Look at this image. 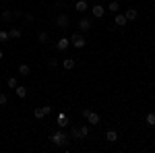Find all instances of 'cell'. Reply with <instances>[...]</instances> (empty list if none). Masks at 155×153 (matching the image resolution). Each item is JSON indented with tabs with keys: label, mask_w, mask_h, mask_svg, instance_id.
I'll list each match as a JSON object with an SVG mask.
<instances>
[{
	"label": "cell",
	"mask_w": 155,
	"mask_h": 153,
	"mask_svg": "<svg viewBox=\"0 0 155 153\" xmlns=\"http://www.w3.org/2000/svg\"><path fill=\"white\" fill-rule=\"evenodd\" d=\"M50 143H54L56 147H66V143H68V137H66V132L60 128L56 132H52L50 135Z\"/></svg>",
	"instance_id": "cell-1"
},
{
	"label": "cell",
	"mask_w": 155,
	"mask_h": 153,
	"mask_svg": "<svg viewBox=\"0 0 155 153\" xmlns=\"http://www.w3.org/2000/svg\"><path fill=\"white\" fill-rule=\"evenodd\" d=\"M71 42H72V46L79 48V50H81V48H85V44H87V39H85L81 33H72V35H71Z\"/></svg>",
	"instance_id": "cell-2"
},
{
	"label": "cell",
	"mask_w": 155,
	"mask_h": 153,
	"mask_svg": "<svg viewBox=\"0 0 155 153\" xmlns=\"http://www.w3.org/2000/svg\"><path fill=\"white\" fill-rule=\"evenodd\" d=\"M68 25H71V19H68V15L60 12L58 17H56V27H60V29H64V27H68Z\"/></svg>",
	"instance_id": "cell-3"
},
{
	"label": "cell",
	"mask_w": 155,
	"mask_h": 153,
	"mask_svg": "<svg viewBox=\"0 0 155 153\" xmlns=\"http://www.w3.org/2000/svg\"><path fill=\"white\" fill-rule=\"evenodd\" d=\"M91 12H93V17H95V19H104V15H106V6L95 4V6H91Z\"/></svg>",
	"instance_id": "cell-4"
},
{
	"label": "cell",
	"mask_w": 155,
	"mask_h": 153,
	"mask_svg": "<svg viewBox=\"0 0 155 153\" xmlns=\"http://www.w3.org/2000/svg\"><path fill=\"white\" fill-rule=\"evenodd\" d=\"M85 120H87V122H89L91 126H93V124H99V114L89 110V112H87V116H85Z\"/></svg>",
	"instance_id": "cell-5"
},
{
	"label": "cell",
	"mask_w": 155,
	"mask_h": 153,
	"mask_svg": "<svg viewBox=\"0 0 155 153\" xmlns=\"http://www.w3.org/2000/svg\"><path fill=\"white\" fill-rule=\"evenodd\" d=\"M68 46H71V39H66V37H60L58 42H56V48H58L60 52H64Z\"/></svg>",
	"instance_id": "cell-6"
},
{
	"label": "cell",
	"mask_w": 155,
	"mask_h": 153,
	"mask_svg": "<svg viewBox=\"0 0 155 153\" xmlns=\"http://www.w3.org/2000/svg\"><path fill=\"white\" fill-rule=\"evenodd\" d=\"M124 17H126V21H137V17H139V12H137V8H128V11L124 12Z\"/></svg>",
	"instance_id": "cell-7"
},
{
	"label": "cell",
	"mask_w": 155,
	"mask_h": 153,
	"mask_svg": "<svg viewBox=\"0 0 155 153\" xmlns=\"http://www.w3.org/2000/svg\"><path fill=\"white\" fill-rule=\"evenodd\" d=\"M79 29H81V31H89V29H91V19H81V21H79Z\"/></svg>",
	"instance_id": "cell-8"
},
{
	"label": "cell",
	"mask_w": 155,
	"mask_h": 153,
	"mask_svg": "<svg viewBox=\"0 0 155 153\" xmlns=\"http://www.w3.org/2000/svg\"><path fill=\"white\" fill-rule=\"evenodd\" d=\"M106 141H110V143H116V141H118V132H116L114 128H110V130L106 132Z\"/></svg>",
	"instance_id": "cell-9"
},
{
	"label": "cell",
	"mask_w": 155,
	"mask_h": 153,
	"mask_svg": "<svg viewBox=\"0 0 155 153\" xmlns=\"http://www.w3.org/2000/svg\"><path fill=\"white\" fill-rule=\"evenodd\" d=\"M87 8H89V4H87V0H79V2L74 4V11H77V12H85Z\"/></svg>",
	"instance_id": "cell-10"
},
{
	"label": "cell",
	"mask_w": 155,
	"mask_h": 153,
	"mask_svg": "<svg viewBox=\"0 0 155 153\" xmlns=\"http://www.w3.org/2000/svg\"><path fill=\"white\" fill-rule=\"evenodd\" d=\"M15 91H17V97H21V99L27 97V87H23V85H17V87H15Z\"/></svg>",
	"instance_id": "cell-11"
},
{
	"label": "cell",
	"mask_w": 155,
	"mask_h": 153,
	"mask_svg": "<svg viewBox=\"0 0 155 153\" xmlns=\"http://www.w3.org/2000/svg\"><path fill=\"white\" fill-rule=\"evenodd\" d=\"M37 42H39V44H48L50 42L48 31H39V33H37Z\"/></svg>",
	"instance_id": "cell-12"
},
{
	"label": "cell",
	"mask_w": 155,
	"mask_h": 153,
	"mask_svg": "<svg viewBox=\"0 0 155 153\" xmlns=\"http://www.w3.org/2000/svg\"><path fill=\"white\" fill-rule=\"evenodd\" d=\"M114 23H116V27H124V25L128 23V21H126V17H124V15H116Z\"/></svg>",
	"instance_id": "cell-13"
},
{
	"label": "cell",
	"mask_w": 155,
	"mask_h": 153,
	"mask_svg": "<svg viewBox=\"0 0 155 153\" xmlns=\"http://www.w3.org/2000/svg\"><path fill=\"white\" fill-rule=\"evenodd\" d=\"M19 37H21V29H17V27L8 29V39H19Z\"/></svg>",
	"instance_id": "cell-14"
},
{
	"label": "cell",
	"mask_w": 155,
	"mask_h": 153,
	"mask_svg": "<svg viewBox=\"0 0 155 153\" xmlns=\"http://www.w3.org/2000/svg\"><path fill=\"white\" fill-rule=\"evenodd\" d=\"M62 66H64V71H72L74 68V58H64Z\"/></svg>",
	"instance_id": "cell-15"
},
{
	"label": "cell",
	"mask_w": 155,
	"mask_h": 153,
	"mask_svg": "<svg viewBox=\"0 0 155 153\" xmlns=\"http://www.w3.org/2000/svg\"><path fill=\"white\" fill-rule=\"evenodd\" d=\"M56 124H58V128H64V126L68 124V116H64V114H60V116H58V122H56Z\"/></svg>",
	"instance_id": "cell-16"
},
{
	"label": "cell",
	"mask_w": 155,
	"mask_h": 153,
	"mask_svg": "<svg viewBox=\"0 0 155 153\" xmlns=\"http://www.w3.org/2000/svg\"><path fill=\"white\" fill-rule=\"evenodd\" d=\"M29 72H31V66H29V64H21V66H19V75H21V77H27Z\"/></svg>",
	"instance_id": "cell-17"
},
{
	"label": "cell",
	"mask_w": 155,
	"mask_h": 153,
	"mask_svg": "<svg viewBox=\"0 0 155 153\" xmlns=\"http://www.w3.org/2000/svg\"><path fill=\"white\" fill-rule=\"evenodd\" d=\"M11 19H12V11H11V8H4V11H2V21L8 23Z\"/></svg>",
	"instance_id": "cell-18"
},
{
	"label": "cell",
	"mask_w": 155,
	"mask_h": 153,
	"mask_svg": "<svg viewBox=\"0 0 155 153\" xmlns=\"http://www.w3.org/2000/svg\"><path fill=\"white\" fill-rule=\"evenodd\" d=\"M107 11H110V12H118L120 11V4L116 2V0H112V2L107 4Z\"/></svg>",
	"instance_id": "cell-19"
},
{
	"label": "cell",
	"mask_w": 155,
	"mask_h": 153,
	"mask_svg": "<svg viewBox=\"0 0 155 153\" xmlns=\"http://www.w3.org/2000/svg\"><path fill=\"white\" fill-rule=\"evenodd\" d=\"M33 116H35L37 120H41V118L46 116V112H44V108H35V110H33Z\"/></svg>",
	"instance_id": "cell-20"
},
{
	"label": "cell",
	"mask_w": 155,
	"mask_h": 153,
	"mask_svg": "<svg viewBox=\"0 0 155 153\" xmlns=\"http://www.w3.org/2000/svg\"><path fill=\"white\" fill-rule=\"evenodd\" d=\"M79 132H81V139H83V137H89V126H87V124L79 126Z\"/></svg>",
	"instance_id": "cell-21"
},
{
	"label": "cell",
	"mask_w": 155,
	"mask_h": 153,
	"mask_svg": "<svg viewBox=\"0 0 155 153\" xmlns=\"http://www.w3.org/2000/svg\"><path fill=\"white\" fill-rule=\"evenodd\" d=\"M71 137H72V139H81V132H79V126H72V128H71Z\"/></svg>",
	"instance_id": "cell-22"
},
{
	"label": "cell",
	"mask_w": 155,
	"mask_h": 153,
	"mask_svg": "<svg viewBox=\"0 0 155 153\" xmlns=\"http://www.w3.org/2000/svg\"><path fill=\"white\" fill-rule=\"evenodd\" d=\"M6 85H8V87H11V89H15V87H17V85H19V83H17V79H15V77H11V79H8V81H6Z\"/></svg>",
	"instance_id": "cell-23"
},
{
	"label": "cell",
	"mask_w": 155,
	"mask_h": 153,
	"mask_svg": "<svg viewBox=\"0 0 155 153\" xmlns=\"http://www.w3.org/2000/svg\"><path fill=\"white\" fill-rule=\"evenodd\" d=\"M8 104V97H6V93H0V106H6Z\"/></svg>",
	"instance_id": "cell-24"
},
{
	"label": "cell",
	"mask_w": 155,
	"mask_h": 153,
	"mask_svg": "<svg viewBox=\"0 0 155 153\" xmlns=\"http://www.w3.org/2000/svg\"><path fill=\"white\" fill-rule=\"evenodd\" d=\"M0 42H8V31H0Z\"/></svg>",
	"instance_id": "cell-25"
},
{
	"label": "cell",
	"mask_w": 155,
	"mask_h": 153,
	"mask_svg": "<svg viewBox=\"0 0 155 153\" xmlns=\"http://www.w3.org/2000/svg\"><path fill=\"white\" fill-rule=\"evenodd\" d=\"M48 66H50V68H56V66H58V60H56V58H50L48 60Z\"/></svg>",
	"instance_id": "cell-26"
},
{
	"label": "cell",
	"mask_w": 155,
	"mask_h": 153,
	"mask_svg": "<svg viewBox=\"0 0 155 153\" xmlns=\"http://www.w3.org/2000/svg\"><path fill=\"white\" fill-rule=\"evenodd\" d=\"M147 122H149L151 126H155V114H149V116H147Z\"/></svg>",
	"instance_id": "cell-27"
},
{
	"label": "cell",
	"mask_w": 155,
	"mask_h": 153,
	"mask_svg": "<svg viewBox=\"0 0 155 153\" xmlns=\"http://www.w3.org/2000/svg\"><path fill=\"white\" fill-rule=\"evenodd\" d=\"M23 17H25V21H27V23H31V21H33V15H31V12H25Z\"/></svg>",
	"instance_id": "cell-28"
},
{
	"label": "cell",
	"mask_w": 155,
	"mask_h": 153,
	"mask_svg": "<svg viewBox=\"0 0 155 153\" xmlns=\"http://www.w3.org/2000/svg\"><path fill=\"white\" fill-rule=\"evenodd\" d=\"M2 58H4V52H2V50H0V60H2Z\"/></svg>",
	"instance_id": "cell-29"
}]
</instances>
